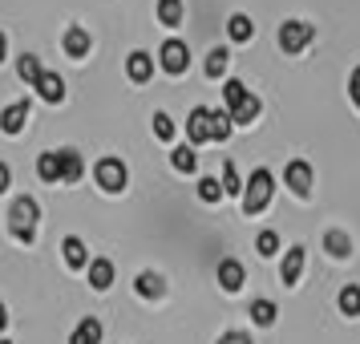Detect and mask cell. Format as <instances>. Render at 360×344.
I'll return each mask as SVG.
<instances>
[{"mask_svg":"<svg viewBox=\"0 0 360 344\" xmlns=\"http://www.w3.org/2000/svg\"><path fill=\"white\" fill-rule=\"evenodd\" d=\"M271 191H276V179H271V170L267 166H259L251 179H247L243 186V211L247 215H259L267 203H271Z\"/></svg>","mask_w":360,"mask_h":344,"instance_id":"1","label":"cell"},{"mask_svg":"<svg viewBox=\"0 0 360 344\" xmlns=\"http://www.w3.org/2000/svg\"><path fill=\"white\" fill-rule=\"evenodd\" d=\"M8 219H13V235H17V239H25V243H33V235H37V219H41V207H37V198L20 195L17 203H13Z\"/></svg>","mask_w":360,"mask_h":344,"instance_id":"2","label":"cell"},{"mask_svg":"<svg viewBox=\"0 0 360 344\" xmlns=\"http://www.w3.org/2000/svg\"><path fill=\"white\" fill-rule=\"evenodd\" d=\"M311 37H316V29H311L308 20H283L279 25V49L288 53V57H295V53H304L311 45Z\"/></svg>","mask_w":360,"mask_h":344,"instance_id":"3","label":"cell"},{"mask_svg":"<svg viewBox=\"0 0 360 344\" xmlns=\"http://www.w3.org/2000/svg\"><path fill=\"white\" fill-rule=\"evenodd\" d=\"M94 179H98L101 191H110V195H117V191H126V163L122 158H101L98 166H94Z\"/></svg>","mask_w":360,"mask_h":344,"instance_id":"4","label":"cell"},{"mask_svg":"<svg viewBox=\"0 0 360 344\" xmlns=\"http://www.w3.org/2000/svg\"><path fill=\"white\" fill-rule=\"evenodd\" d=\"M283 182L292 186L295 198H308L311 195V166L304 158H292V163L283 166Z\"/></svg>","mask_w":360,"mask_h":344,"instance_id":"5","label":"cell"},{"mask_svg":"<svg viewBox=\"0 0 360 344\" xmlns=\"http://www.w3.org/2000/svg\"><path fill=\"white\" fill-rule=\"evenodd\" d=\"M186 138H191V146L211 142V110L207 106H195L191 110V117H186Z\"/></svg>","mask_w":360,"mask_h":344,"instance_id":"6","label":"cell"},{"mask_svg":"<svg viewBox=\"0 0 360 344\" xmlns=\"http://www.w3.org/2000/svg\"><path fill=\"white\" fill-rule=\"evenodd\" d=\"M158 57H162V69H166V73H186V65H191V49H186L182 41H166Z\"/></svg>","mask_w":360,"mask_h":344,"instance_id":"7","label":"cell"},{"mask_svg":"<svg viewBox=\"0 0 360 344\" xmlns=\"http://www.w3.org/2000/svg\"><path fill=\"white\" fill-rule=\"evenodd\" d=\"M25 122H29V101H13V106H4V114H0V130L4 134H20L25 130Z\"/></svg>","mask_w":360,"mask_h":344,"instance_id":"8","label":"cell"},{"mask_svg":"<svg viewBox=\"0 0 360 344\" xmlns=\"http://www.w3.org/2000/svg\"><path fill=\"white\" fill-rule=\"evenodd\" d=\"M300 276H304V247L295 243L288 255H283V263H279V279L292 288V284H300Z\"/></svg>","mask_w":360,"mask_h":344,"instance_id":"9","label":"cell"},{"mask_svg":"<svg viewBox=\"0 0 360 344\" xmlns=\"http://www.w3.org/2000/svg\"><path fill=\"white\" fill-rule=\"evenodd\" d=\"M243 263L239 260H223L219 263V288H223V292H239V288H243Z\"/></svg>","mask_w":360,"mask_h":344,"instance_id":"10","label":"cell"},{"mask_svg":"<svg viewBox=\"0 0 360 344\" xmlns=\"http://www.w3.org/2000/svg\"><path fill=\"white\" fill-rule=\"evenodd\" d=\"M134 288H138L142 300H162L166 295V279L158 276V272H142V276L134 279Z\"/></svg>","mask_w":360,"mask_h":344,"instance_id":"11","label":"cell"},{"mask_svg":"<svg viewBox=\"0 0 360 344\" xmlns=\"http://www.w3.org/2000/svg\"><path fill=\"white\" fill-rule=\"evenodd\" d=\"M61 45H65V53L73 57V61H82L85 53H89V33H85L82 25H69V29H65V41H61Z\"/></svg>","mask_w":360,"mask_h":344,"instance_id":"12","label":"cell"},{"mask_svg":"<svg viewBox=\"0 0 360 344\" xmlns=\"http://www.w3.org/2000/svg\"><path fill=\"white\" fill-rule=\"evenodd\" d=\"M126 73H130V82H150V73H154V57L150 53H130L126 57Z\"/></svg>","mask_w":360,"mask_h":344,"instance_id":"13","label":"cell"},{"mask_svg":"<svg viewBox=\"0 0 360 344\" xmlns=\"http://www.w3.org/2000/svg\"><path fill=\"white\" fill-rule=\"evenodd\" d=\"M69 344H101V320H98V316H85L82 324L73 328Z\"/></svg>","mask_w":360,"mask_h":344,"instance_id":"14","label":"cell"},{"mask_svg":"<svg viewBox=\"0 0 360 344\" xmlns=\"http://www.w3.org/2000/svg\"><path fill=\"white\" fill-rule=\"evenodd\" d=\"M324 251L332 260H348V255H352V239H348L344 231H324Z\"/></svg>","mask_w":360,"mask_h":344,"instance_id":"15","label":"cell"},{"mask_svg":"<svg viewBox=\"0 0 360 344\" xmlns=\"http://www.w3.org/2000/svg\"><path fill=\"white\" fill-rule=\"evenodd\" d=\"M37 94H41L45 101H53V106H57V101H65V82H61L57 73H45V77L37 82Z\"/></svg>","mask_w":360,"mask_h":344,"instance_id":"16","label":"cell"},{"mask_svg":"<svg viewBox=\"0 0 360 344\" xmlns=\"http://www.w3.org/2000/svg\"><path fill=\"white\" fill-rule=\"evenodd\" d=\"M37 174L45 182H61V154H57V150L41 154V158H37Z\"/></svg>","mask_w":360,"mask_h":344,"instance_id":"17","label":"cell"},{"mask_svg":"<svg viewBox=\"0 0 360 344\" xmlns=\"http://www.w3.org/2000/svg\"><path fill=\"white\" fill-rule=\"evenodd\" d=\"M57 154H61V182H77L82 179V154H77V150H57Z\"/></svg>","mask_w":360,"mask_h":344,"instance_id":"18","label":"cell"},{"mask_svg":"<svg viewBox=\"0 0 360 344\" xmlns=\"http://www.w3.org/2000/svg\"><path fill=\"white\" fill-rule=\"evenodd\" d=\"M89 284H94L98 292H105V288L114 284V263L110 260H94L89 263Z\"/></svg>","mask_w":360,"mask_h":344,"instance_id":"19","label":"cell"},{"mask_svg":"<svg viewBox=\"0 0 360 344\" xmlns=\"http://www.w3.org/2000/svg\"><path fill=\"white\" fill-rule=\"evenodd\" d=\"M227 33H231V41H239V45H243V41H251V37H255V25H251V17H247V13H235V17L227 20Z\"/></svg>","mask_w":360,"mask_h":344,"instance_id":"20","label":"cell"},{"mask_svg":"<svg viewBox=\"0 0 360 344\" xmlns=\"http://www.w3.org/2000/svg\"><path fill=\"white\" fill-rule=\"evenodd\" d=\"M231 130H235V122L227 110H211V142H227Z\"/></svg>","mask_w":360,"mask_h":344,"instance_id":"21","label":"cell"},{"mask_svg":"<svg viewBox=\"0 0 360 344\" xmlns=\"http://www.w3.org/2000/svg\"><path fill=\"white\" fill-rule=\"evenodd\" d=\"M61 251H65L69 267H85V263H89V251H85V243L77 239V235H69L65 243H61Z\"/></svg>","mask_w":360,"mask_h":344,"instance_id":"22","label":"cell"},{"mask_svg":"<svg viewBox=\"0 0 360 344\" xmlns=\"http://www.w3.org/2000/svg\"><path fill=\"white\" fill-rule=\"evenodd\" d=\"M255 117H259V98H255V94H247V98L239 101L235 110H231V122H239V126L255 122Z\"/></svg>","mask_w":360,"mask_h":344,"instance_id":"23","label":"cell"},{"mask_svg":"<svg viewBox=\"0 0 360 344\" xmlns=\"http://www.w3.org/2000/svg\"><path fill=\"white\" fill-rule=\"evenodd\" d=\"M17 73H20V82H29V85H37L41 77H45V69H41V61H37L33 53H25L17 61Z\"/></svg>","mask_w":360,"mask_h":344,"instance_id":"24","label":"cell"},{"mask_svg":"<svg viewBox=\"0 0 360 344\" xmlns=\"http://www.w3.org/2000/svg\"><path fill=\"white\" fill-rule=\"evenodd\" d=\"M251 320H255V324L259 328H267V324H276V304H271V300H251Z\"/></svg>","mask_w":360,"mask_h":344,"instance_id":"25","label":"cell"},{"mask_svg":"<svg viewBox=\"0 0 360 344\" xmlns=\"http://www.w3.org/2000/svg\"><path fill=\"white\" fill-rule=\"evenodd\" d=\"M170 163H174V170H182V174H191V170L198 166L195 146H174V154H170Z\"/></svg>","mask_w":360,"mask_h":344,"instance_id":"26","label":"cell"},{"mask_svg":"<svg viewBox=\"0 0 360 344\" xmlns=\"http://www.w3.org/2000/svg\"><path fill=\"white\" fill-rule=\"evenodd\" d=\"M227 61H231V53L223 49V45H219V49H211V57H207V77H214V82H219V77L227 73Z\"/></svg>","mask_w":360,"mask_h":344,"instance_id":"27","label":"cell"},{"mask_svg":"<svg viewBox=\"0 0 360 344\" xmlns=\"http://www.w3.org/2000/svg\"><path fill=\"white\" fill-rule=\"evenodd\" d=\"M158 20L162 25H182V0H158Z\"/></svg>","mask_w":360,"mask_h":344,"instance_id":"28","label":"cell"},{"mask_svg":"<svg viewBox=\"0 0 360 344\" xmlns=\"http://www.w3.org/2000/svg\"><path fill=\"white\" fill-rule=\"evenodd\" d=\"M340 312L344 316H360V288L356 284H348V288L340 292Z\"/></svg>","mask_w":360,"mask_h":344,"instance_id":"29","label":"cell"},{"mask_svg":"<svg viewBox=\"0 0 360 344\" xmlns=\"http://www.w3.org/2000/svg\"><path fill=\"white\" fill-rule=\"evenodd\" d=\"M223 195H227V191H223L219 179H198V198H202V203H219Z\"/></svg>","mask_w":360,"mask_h":344,"instance_id":"30","label":"cell"},{"mask_svg":"<svg viewBox=\"0 0 360 344\" xmlns=\"http://www.w3.org/2000/svg\"><path fill=\"white\" fill-rule=\"evenodd\" d=\"M223 98H227V110H235V106L247 98V85L239 82V77H231V82L223 85Z\"/></svg>","mask_w":360,"mask_h":344,"instance_id":"31","label":"cell"},{"mask_svg":"<svg viewBox=\"0 0 360 344\" xmlns=\"http://www.w3.org/2000/svg\"><path fill=\"white\" fill-rule=\"evenodd\" d=\"M223 191H227V195H243V182H239L235 163H223Z\"/></svg>","mask_w":360,"mask_h":344,"instance_id":"32","label":"cell"},{"mask_svg":"<svg viewBox=\"0 0 360 344\" xmlns=\"http://www.w3.org/2000/svg\"><path fill=\"white\" fill-rule=\"evenodd\" d=\"M255 247H259V255H276V251H279V235H276V231H259Z\"/></svg>","mask_w":360,"mask_h":344,"instance_id":"33","label":"cell"},{"mask_svg":"<svg viewBox=\"0 0 360 344\" xmlns=\"http://www.w3.org/2000/svg\"><path fill=\"white\" fill-rule=\"evenodd\" d=\"M154 134H158L162 142H170V138H174V122H170L166 114H154Z\"/></svg>","mask_w":360,"mask_h":344,"instance_id":"34","label":"cell"},{"mask_svg":"<svg viewBox=\"0 0 360 344\" xmlns=\"http://www.w3.org/2000/svg\"><path fill=\"white\" fill-rule=\"evenodd\" d=\"M348 98H352V106L360 110V65L352 69V77H348Z\"/></svg>","mask_w":360,"mask_h":344,"instance_id":"35","label":"cell"},{"mask_svg":"<svg viewBox=\"0 0 360 344\" xmlns=\"http://www.w3.org/2000/svg\"><path fill=\"white\" fill-rule=\"evenodd\" d=\"M219 344H255V340H251L247 332H223V336H219Z\"/></svg>","mask_w":360,"mask_h":344,"instance_id":"36","label":"cell"},{"mask_svg":"<svg viewBox=\"0 0 360 344\" xmlns=\"http://www.w3.org/2000/svg\"><path fill=\"white\" fill-rule=\"evenodd\" d=\"M4 191H8V166L0 163V195H4Z\"/></svg>","mask_w":360,"mask_h":344,"instance_id":"37","label":"cell"},{"mask_svg":"<svg viewBox=\"0 0 360 344\" xmlns=\"http://www.w3.org/2000/svg\"><path fill=\"white\" fill-rule=\"evenodd\" d=\"M4 49H8V41H4V33H0V61H4Z\"/></svg>","mask_w":360,"mask_h":344,"instance_id":"38","label":"cell"},{"mask_svg":"<svg viewBox=\"0 0 360 344\" xmlns=\"http://www.w3.org/2000/svg\"><path fill=\"white\" fill-rule=\"evenodd\" d=\"M8 324V312H4V304H0V328Z\"/></svg>","mask_w":360,"mask_h":344,"instance_id":"39","label":"cell"},{"mask_svg":"<svg viewBox=\"0 0 360 344\" xmlns=\"http://www.w3.org/2000/svg\"><path fill=\"white\" fill-rule=\"evenodd\" d=\"M0 344H8V340H0Z\"/></svg>","mask_w":360,"mask_h":344,"instance_id":"40","label":"cell"}]
</instances>
